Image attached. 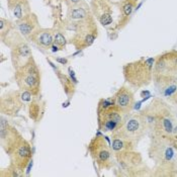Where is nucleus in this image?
<instances>
[{
	"label": "nucleus",
	"mask_w": 177,
	"mask_h": 177,
	"mask_svg": "<svg viewBox=\"0 0 177 177\" xmlns=\"http://www.w3.org/2000/svg\"><path fill=\"white\" fill-rule=\"evenodd\" d=\"M152 137L172 139L176 133V118L171 107L162 98H155L140 111Z\"/></svg>",
	"instance_id": "obj_1"
},
{
	"label": "nucleus",
	"mask_w": 177,
	"mask_h": 177,
	"mask_svg": "<svg viewBox=\"0 0 177 177\" xmlns=\"http://www.w3.org/2000/svg\"><path fill=\"white\" fill-rule=\"evenodd\" d=\"M176 146L172 139L152 137L149 154L156 162L158 170L167 171V175H173L171 172L177 170Z\"/></svg>",
	"instance_id": "obj_2"
},
{
	"label": "nucleus",
	"mask_w": 177,
	"mask_h": 177,
	"mask_svg": "<svg viewBox=\"0 0 177 177\" xmlns=\"http://www.w3.org/2000/svg\"><path fill=\"white\" fill-rule=\"evenodd\" d=\"M155 60H146L130 63L124 68V77L129 86L133 89H141L151 83L154 77Z\"/></svg>",
	"instance_id": "obj_3"
},
{
	"label": "nucleus",
	"mask_w": 177,
	"mask_h": 177,
	"mask_svg": "<svg viewBox=\"0 0 177 177\" xmlns=\"http://www.w3.org/2000/svg\"><path fill=\"white\" fill-rule=\"evenodd\" d=\"M147 132L148 127L142 113H130L129 116L124 120L122 124L113 132V136L124 139L136 146Z\"/></svg>",
	"instance_id": "obj_4"
},
{
	"label": "nucleus",
	"mask_w": 177,
	"mask_h": 177,
	"mask_svg": "<svg viewBox=\"0 0 177 177\" xmlns=\"http://www.w3.org/2000/svg\"><path fill=\"white\" fill-rule=\"evenodd\" d=\"M125 115L115 106L111 99H101L98 103L97 118L98 127L104 133H111L124 122Z\"/></svg>",
	"instance_id": "obj_5"
},
{
	"label": "nucleus",
	"mask_w": 177,
	"mask_h": 177,
	"mask_svg": "<svg viewBox=\"0 0 177 177\" xmlns=\"http://www.w3.org/2000/svg\"><path fill=\"white\" fill-rule=\"evenodd\" d=\"M15 81L21 90L28 91L33 96L40 93L41 72L33 59H30L21 68L16 69Z\"/></svg>",
	"instance_id": "obj_6"
},
{
	"label": "nucleus",
	"mask_w": 177,
	"mask_h": 177,
	"mask_svg": "<svg viewBox=\"0 0 177 177\" xmlns=\"http://www.w3.org/2000/svg\"><path fill=\"white\" fill-rule=\"evenodd\" d=\"M88 150L93 161L99 169L108 170L113 166V159L115 158V154L111 146L107 144L106 140L102 136L97 135L94 137L89 143Z\"/></svg>",
	"instance_id": "obj_7"
},
{
	"label": "nucleus",
	"mask_w": 177,
	"mask_h": 177,
	"mask_svg": "<svg viewBox=\"0 0 177 177\" xmlns=\"http://www.w3.org/2000/svg\"><path fill=\"white\" fill-rule=\"evenodd\" d=\"M11 166L15 171H24L31 159V148L28 141L22 139L21 142L14 148L10 154Z\"/></svg>",
	"instance_id": "obj_8"
},
{
	"label": "nucleus",
	"mask_w": 177,
	"mask_h": 177,
	"mask_svg": "<svg viewBox=\"0 0 177 177\" xmlns=\"http://www.w3.org/2000/svg\"><path fill=\"white\" fill-rule=\"evenodd\" d=\"M113 103L125 115H129L134 109L135 95L130 86H122L113 97Z\"/></svg>",
	"instance_id": "obj_9"
},
{
	"label": "nucleus",
	"mask_w": 177,
	"mask_h": 177,
	"mask_svg": "<svg viewBox=\"0 0 177 177\" xmlns=\"http://www.w3.org/2000/svg\"><path fill=\"white\" fill-rule=\"evenodd\" d=\"M1 145L2 148L5 150V152L7 154H11V152L14 150V148L21 142V140L23 138H21V136L19 135V133L16 131V129H14L13 127L8 125V122H6L4 120H2L1 122Z\"/></svg>",
	"instance_id": "obj_10"
},
{
	"label": "nucleus",
	"mask_w": 177,
	"mask_h": 177,
	"mask_svg": "<svg viewBox=\"0 0 177 177\" xmlns=\"http://www.w3.org/2000/svg\"><path fill=\"white\" fill-rule=\"evenodd\" d=\"M153 80L157 91L163 97L169 98L177 91V76L156 74L154 75Z\"/></svg>",
	"instance_id": "obj_11"
},
{
	"label": "nucleus",
	"mask_w": 177,
	"mask_h": 177,
	"mask_svg": "<svg viewBox=\"0 0 177 177\" xmlns=\"http://www.w3.org/2000/svg\"><path fill=\"white\" fill-rule=\"evenodd\" d=\"M31 52L28 45L21 44L15 49V53L13 54V64L15 69L21 68L24 64H26L31 59Z\"/></svg>",
	"instance_id": "obj_12"
},
{
	"label": "nucleus",
	"mask_w": 177,
	"mask_h": 177,
	"mask_svg": "<svg viewBox=\"0 0 177 177\" xmlns=\"http://www.w3.org/2000/svg\"><path fill=\"white\" fill-rule=\"evenodd\" d=\"M37 42L42 47H50L53 44V37L48 31H42L37 38Z\"/></svg>",
	"instance_id": "obj_13"
},
{
	"label": "nucleus",
	"mask_w": 177,
	"mask_h": 177,
	"mask_svg": "<svg viewBox=\"0 0 177 177\" xmlns=\"http://www.w3.org/2000/svg\"><path fill=\"white\" fill-rule=\"evenodd\" d=\"M59 77H60V79H61V82H62L63 86H64L65 92H66L67 95H71V94H73L74 91H75V86H74L73 82L71 81L67 76L62 75V74H60Z\"/></svg>",
	"instance_id": "obj_14"
},
{
	"label": "nucleus",
	"mask_w": 177,
	"mask_h": 177,
	"mask_svg": "<svg viewBox=\"0 0 177 177\" xmlns=\"http://www.w3.org/2000/svg\"><path fill=\"white\" fill-rule=\"evenodd\" d=\"M33 30V25L28 22H21L19 24V30L21 31L23 35H30Z\"/></svg>",
	"instance_id": "obj_15"
},
{
	"label": "nucleus",
	"mask_w": 177,
	"mask_h": 177,
	"mask_svg": "<svg viewBox=\"0 0 177 177\" xmlns=\"http://www.w3.org/2000/svg\"><path fill=\"white\" fill-rule=\"evenodd\" d=\"M86 16V12L83 8H77V9H74L71 12V17L74 19H82Z\"/></svg>",
	"instance_id": "obj_16"
},
{
	"label": "nucleus",
	"mask_w": 177,
	"mask_h": 177,
	"mask_svg": "<svg viewBox=\"0 0 177 177\" xmlns=\"http://www.w3.org/2000/svg\"><path fill=\"white\" fill-rule=\"evenodd\" d=\"M113 22V17L109 13H106V14H102L101 17H100V23L102 25H108Z\"/></svg>",
	"instance_id": "obj_17"
},
{
	"label": "nucleus",
	"mask_w": 177,
	"mask_h": 177,
	"mask_svg": "<svg viewBox=\"0 0 177 177\" xmlns=\"http://www.w3.org/2000/svg\"><path fill=\"white\" fill-rule=\"evenodd\" d=\"M133 9H134V5H133L132 2H127V3H125L124 5V7H122V10H124V13H125V16H130Z\"/></svg>",
	"instance_id": "obj_18"
},
{
	"label": "nucleus",
	"mask_w": 177,
	"mask_h": 177,
	"mask_svg": "<svg viewBox=\"0 0 177 177\" xmlns=\"http://www.w3.org/2000/svg\"><path fill=\"white\" fill-rule=\"evenodd\" d=\"M55 42L56 44L59 45V46H65V44H66V40H65L64 35H62L61 33H56Z\"/></svg>",
	"instance_id": "obj_19"
},
{
	"label": "nucleus",
	"mask_w": 177,
	"mask_h": 177,
	"mask_svg": "<svg viewBox=\"0 0 177 177\" xmlns=\"http://www.w3.org/2000/svg\"><path fill=\"white\" fill-rule=\"evenodd\" d=\"M13 13H14V15L17 17L18 19H21L22 17V8L21 6L19 5V4H17V5L14 6V9H13Z\"/></svg>",
	"instance_id": "obj_20"
},
{
	"label": "nucleus",
	"mask_w": 177,
	"mask_h": 177,
	"mask_svg": "<svg viewBox=\"0 0 177 177\" xmlns=\"http://www.w3.org/2000/svg\"><path fill=\"white\" fill-rule=\"evenodd\" d=\"M169 99H170V101H171L172 103H173L174 105H176V106H177V91L173 94V95L170 96Z\"/></svg>",
	"instance_id": "obj_21"
},
{
	"label": "nucleus",
	"mask_w": 177,
	"mask_h": 177,
	"mask_svg": "<svg viewBox=\"0 0 177 177\" xmlns=\"http://www.w3.org/2000/svg\"><path fill=\"white\" fill-rule=\"evenodd\" d=\"M172 141H173L174 145H175V146H176V148H177V130H176V133L174 134L173 138H172Z\"/></svg>",
	"instance_id": "obj_22"
},
{
	"label": "nucleus",
	"mask_w": 177,
	"mask_h": 177,
	"mask_svg": "<svg viewBox=\"0 0 177 177\" xmlns=\"http://www.w3.org/2000/svg\"><path fill=\"white\" fill-rule=\"evenodd\" d=\"M58 61L59 62H61V63H67V60H63V59H58Z\"/></svg>",
	"instance_id": "obj_23"
},
{
	"label": "nucleus",
	"mask_w": 177,
	"mask_h": 177,
	"mask_svg": "<svg viewBox=\"0 0 177 177\" xmlns=\"http://www.w3.org/2000/svg\"><path fill=\"white\" fill-rule=\"evenodd\" d=\"M71 2H72V3H77V2H79L80 0H70Z\"/></svg>",
	"instance_id": "obj_24"
}]
</instances>
